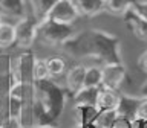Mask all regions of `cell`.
<instances>
[{
    "label": "cell",
    "instance_id": "obj_6",
    "mask_svg": "<svg viewBox=\"0 0 147 128\" xmlns=\"http://www.w3.org/2000/svg\"><path fill=\"white\" fill-rule=\"evenodd\" d=\"M17 29V43H20V46H31L32 40L35 37V32H37V25L35 23L29 21L28 18H25L20 25L16 26Z\"/></svg>",
    "mask_w": 147,
    "mask_h": 128
},
{
    "label": "cell",
    "instance_id": "obj_14",
    "mask_svg": "<svg viewBox=\"0 0 147 128\" xmlns=\"http://www.w3.org/2000/svg\"><path fill=\"white\" fill-rule=\"evenodd\" d=\"M48 63V70L51 76H60L66 72V61L60 57H52L49 59H46Z\"/></svg>",
    "mask_w": 147,
    "mask_h": 128
},
{
    "label": "cell",
    "instance_id": "obj_24",
    "mask_svg": "<svg viewBox=\"0 0 147 128\" xmlns=\"http://www.w3.org/2000/svg\"><path fill=\"white\" fill-rule=\"evenodd\" d=\"M144 128H147V122H146V125H144Z\"/></svg>",
    "mask_w": 147,
    "mask_h": 128
},
{
    "label": "cell",
    "instance_id": "obj_13",
    "mask_svg": "<svg viewBox=\"0 0 147 128\" xmlns=\"http://www.w3.org/2000/svg\"><path fill=\"white\" fill-rule=\"evenodd\" d=\"M49 70H48V63L46 59H35L32 64V78L35 81H46L49 78Z\"/></svg>",
    "mask_w": 147,
    "mask_h": 128
},
{
    "label": "cell",
    "instance_id": "obj_11",
    "mask_svg": "<svg viewBox=\"0 0 147 128\" xmlns=\"http://www.w3.org/2000/svg\"><path fill=\"white\" fill-rule=\"evenodd\" d=\"M98 89H83L75 93V101L78 105H90V107H95L96 105V99H98Z\"/></svg>",
    "mask_w": 147,
    "mask_h": 128
},
{
    "label": "cell",
    "instance_id": "obj_8",
    "mask_svg": "<svg viewBox=\"0 0 147 128\" xmlns=\"http://www.w3.org/2000/svg\"><path fill=\"white\" fill-rule=\"evenodd\" d=\"M138 0H104V9L113 15H124L136 5Z\"/></svg>",
    "mask_w": 147,
    "mask_h": 128
},
{
    "label": "cell",
    "instance_id": "obj_10",
    "mask_svg": "<svg viewBox=\"0 0 147 128\" xmlns=\"http://www.w3.org/2000/svg\"><path fill=\"white\" fill-rule=\"evenodd\" d=\"M17 40V29L16 26L11 23L2 21L0 23V49L2 47H8L16 43Z\"/></svg>",
    "mask_w": 147,
    "mask_h": 128
},
{
    "label": "cell",
    "instance_id": "obj_20",
    "mask_svg": "<svg viewBox=\"0 0 147 128\" xmlns=\"http://www.w3.org/2000/svg\"><path fill=\"white\" fill-rule=\"evenodd\" d=\"M138 64H140L141 70L147 75V50H144V52L141 53V57H140V61H138Z\"/></svg>",
    "mask_w": 147,
    "mask_h": 128
},
{
    "label": "cell",
    "instance_id": "obj_23",
    "mask_svg": "<svg viewBox=\"0 0 147 128\" xmlns=\"http://www.w3.org/2000/svg\"><path fill=\"white\" fill-rule=\"evenodd\" d=\"M0 23H2V15H0Z\"/></svg>",
    "mask_w": 147,
    "mask_h": 128
},
{
    "label": "cell",
    "instance_id": "obj_4",
    "mask_svg": "<svg viewBox=\"0 0 147 128\" xmlns=\"http://www.w3.org/2000/svg\"><path fill=\"white\" fill-rule=\"evenodd\" d=\"M123 17L126 18V23L133 32V35H136L140 40L147 41V20H144L133 8L129 9Z\"/></svg>",
    "mask_w": 147,
    "mask_h": 128
},
{
    "label": "cell",
    "instance_id": "obj_9",
    "mask_svg": "<svg viewBox=\"0 0 147 128\" xmlns=\"http://www.w3.org/2000/svg\"><path fill=\"white\" fill-rule=\"evenodd\" d=\"M103 84V69L98 66H86L84 87L86 89H98Z\"/></svg>",
    "mask_w": 147,
    "mask_h": 128
},
{
    "label": "cell",
    "instance_id": "obj_16",
    "mask_svg": "<svg viewBox=\"0 0 147 128\" xmlns=\"http://www.w3.org/2000/svg\"><path fill=\"white\" fill-rule=\"evenodd\" d=\"M133 116H135L136 121L147 122V98L138 102L136 108H135V113H133Z\"/></svg>",
    "mask_w": 147,
    "mask_h": 128
},
{
    "label": "cell",
    "instance_id": "obj_15",
    "mask_svg": "<svg viewBox=\"0 0 147 128\" xmlns=\"http://www.w3.org/2000/svg\"><path fill=\"white\" fill-rule=\"evenodd\" d=\"M57 3V0H34L35 5V12L38 14V17H48L49 11L52 9V6Z\"/></svg>",
    "mask_w": 147,
    "mask_h": 128
},
{
    "label": "cell",
    "instance_id": "obj_22",
    "mask_svg": "<svg viewBox=\"0 0 147 128\" xmlns=\"http://www.w3.org/2000/svg\"><path fill=\"white\" fill-rule=\"evenodd\" d=\"M144 89H146V90H147V84H146V87H144ZM146 96H147V93H146Z\"/></svg>",
    "mask_w": 147,
    "mask_h": 128
},
{
    "label": "cell",
    "instance_id": "obj_1",
    "mask_svg": "<svg viewBox=\"0 0 147 128\" xmlns=\"http://www.w3.org/2000/svg\"><path fill=\"white\" fill-rule=\"evenodd\" d=\"M78 15L80 14H78L72 0H57V3L52 6L46 18H49L54 23H58V25L71 26L78 18Z\"/></svg>",
    "mask_w": 147,
    "mask_h": 128
},
{
    "label": "cell",
    "instance_id": "obj_12",
    "mask_svg": "<svg viewBox=\"0 0 147 128\" xmlns=\"http://www.w3.org/2000/svg\"><path fill=\"white\" fill-rule=\"evenodd\" d=\"M119 116L118 110H110V111H100L94 119L96 128H112L117 117Z\"/></svg>",
    "mask_w": 147,
    "mask_h": 128
},
{
    "label": "cell",
    "instance_id": "obj_21",
    "mask_svg": "<svg viewBox=\"0 0 147 128\" xmlns=\"http://www.w3.org/2000/svg\"><path fill=\"white\" fill-rule=\"evenodd\" d=\"M35 128H57V127H52V125H38Z\"/></svg>",
    "mask_w": 147,
    "mask_h": 128
},
{
    "label": "cell",
    "instance_id": "obj_19",
    "mask_svg": "<svg viewBox=\"0 0 147 128\" xmlns=\"http://www.w3.org/2000/svg\"><path fill=\"white\" fill-rule=\"evenodd\" d=\"M133 9H135L144 20H147V2H136V5L133 6Z\"/></svg>",
    "mask_w": 147,
    "mask_h": 128
},
{
    "label": "cell",
    "instance_id": "obj_3",
    "mask_svg": "<svg viewBox=\"0 0 147 128\" xmlns=\"http://www.w3.org/2000/svg\"><path fill=\"white\" fill-rule=\"evenodd\" d=\"M121 105V96L117 93V90L103 89L98 93L95 108L100 111H110V110H118Z\"/></svg>",
    "mask_w": 147,
    "mask_h": 128
},
{
    "label": "cell",
    "instance_id": "obj_2",
    "mask_svg": "<svg viewBox=\"0 0 147 128\" xmlns=\"http://www.w3.org/2000/svg\"><path fill=\"white\" fill-rule=\"evenodd\" d=\"M103 89L117 90L123 84L126 76V69L119 63H107L103 67Z\"/></svg>",
    "mask_w": 147,
    "mask_h": 128
},
{
    "label": "cell",
    "instance_id": "obj_17",
    "mask_svg": "<svg viewBox=\"0 0 147 128\" xmlns=\"http://www.w3.org/2000/svg\"><path fill=\"white\" fill-rule=\"evenodd\" d=\"M0 9L8 12H16L22 9V0H0Z\"/></svg>",
    "mask_w": 147,
    "mask_h": 128
},
{
    "label": "cell",
    "instance_id": "obj_7",
    "mask_svg": "<svg viewBox=\"0 0 147 128\" xmlns=\"http://www.w3.org/2000/svg\"><path fill=\"white\" fill-rule=\"evenodd\" d=\"M80 15H95L104 9V0H72Z\"/></svg>",
    "mask_w": 147,
    "mask_h": 128
},
{
    "label": "cell",
    "instance_id": "obj_5",
    "mask_svg": "<svg viewBox=\"0 0 147 128\" xmlns=\"http://www.w3.org/2000/svg\"><path fill=\"white\" fill-rule=\"evenodd\" d=\"M84 76H86V66L78 64L67 70L66 73V85L72 93H78L84 87Z\"/></svg>",
    "mask_w": 147,
    "mask_h": 128
},
{
    "label": "cell",
    "instance_id": "obj_18",
    "mask_svg": "<svg viewBox=\"0 0 147 128\" xmlns=\"http://www.w3.org/2000/svg\"><path fill=\"white\" fill-rule=\"evenodd\" d=\"M112 128H133V127H132V122L129 121L126 116H121V114H119Z\"/></svg>",
    "mask_w": 147,
    "mask_h": 128
}]
</instances>
